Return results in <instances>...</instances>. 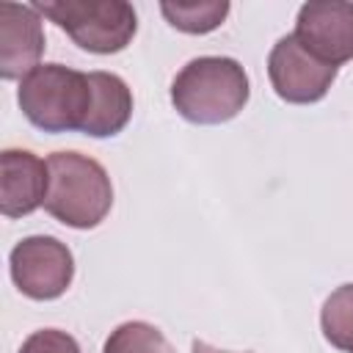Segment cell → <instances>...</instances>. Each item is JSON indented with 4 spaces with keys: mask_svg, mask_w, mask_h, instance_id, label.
<instances>
[{
    "mask_svg": "<svg viewBox=\"0 0 353 353\" xmlns=\"http://www.w3.org/2000/svg\"><path fill=\"white\" fill-rule=\"evenodd\" d=\"M248 102V74L234 58L201 55L171 83V105L190 124H223Z\"/></svg>",
    "mask_w": 353,
    "mask_h": 353,
    "instance_id": "cell-1",
    "label": "cell"
},
{
    "mask_svg": "<svg viewBox=\"0 0 353 353\" xmlns=\"http://www.w3.org/2000/svg\"><path fill=\"white\" fill-rule=\"evenodd\" d=\"M47 174L44 210L55 221L72 229H94L105 221L113 204V185L102 163L80 152H52Z\"/></svg>",
    "mask_w": 353,
    "mask_h": 353,
    "instance_id": "cell-2",
    "label": "cell"
},
{
    "mask_svg": "<svg viewBox=\"0 0 353 353\" xmlns=\"http://www.w3.org/2000/svg\"><path fill=\"white\" fill-rule=\"evenodd\" d=\"M25 119L44 132L83 130L91 110L88 74L63 63H41L22 77L17 91Z\"/></svg>",
    "mask_w": 353,
    "mask_h": 353,
    "instance_id": "cell-3",
    "label": "cell"
},
{
    "mask_svg": "<svg viewBox=\"0 0 353 353\" xmlns=\"http://www.w3.org/2000/svg\"><path fill=\"white\" fill-rule=\"evenodd\" d=\"M33 8L66 30L77 47L97 55L121 52L138 30L135 8L124 0H52L33 3Z\"/></svg>",
    "mask_w": 353,
    "mask_h": 353,
    "instance_id": "cell-4",
    "label": "cell"
},
{
    "mask_svg": "<svg viewBox=\"0 0 353 353\" xmlns=\"http://www.w3.org/2000/svg\"><path fill=\"white\" fill-rule=\"evenodd\" d=\"M8 262L17 290L33 301L61 298L74 276L72 251L58 237L50 234H33L19 240Z\"/></svg>",
    "mask_w": 353,
    "mask_h": 353,
    "instance_id": "cell-5",
    "label": "cell"
},
{
    "mask_svg": "<svg viewBox=\"0 0 353 353\" xmlns=\"http://www.w3.org/2000/svg\"><path fill=\"white\" fill-rule=\"evenodd\" d=\"M268 77L273 91L292 105H312L323 99L336 80V66L309 55L295 36H281L268 55Z\"/></svg>",
    "mask_w": 353,
    "mask_h": 353,
    "instance_id": "cell-6",
    "label": "cell"
},
{
    "mask_svg": "<svg viewBox=\"0 0 353 353\" xmlns=\"http://www.w3.org/2000/svg\"><path fill=\"white\" fill-rule=\"evenodd\" d=\"M295 41L323 63L339 69L353 58V3L314 0L298 8Z\"/></svg>",
    "mask_w": 353,
    "mask_h": 353,
    "instance_id": "cell-7",
    "label": "cell"
},
{
    "mask_svg": "<svg viewBox=\"0 0 353 353\" xmlns=\"http://www.w3.org/2000/svg\"><path fill=\"white\" fill-rule=\"evenodd\" d=\"M44 52L41 17L33 6H19L11 0L0 3V77L17 80L28 77Z\"/></svg>",
    "mask_w": 353,
    "mask_h": 353,
    "instance_id": "cell-8",
    "label": "cell"
},
{
    "mask_svg": "<svg viewBox=\"0 0 353 353\" xmlns=\"http://www.w3.org/2000/svg\"><path fill=\"white\" fill-rule=\"evenodd\" d=\"M47 160L25 149H6L0 154V212L22 218L39 210L47 199Z\"/></svg>",
    "mask_w": 353,
    "mask_h": 353,
    "instance_id": "cell-9",
    "label": "cell"
},
{
    "mask_svg": "<svg viewBox=\"0 0 353 353\" xmlns=\"http://www.w3.org/2000/svg\"><path fill=\"white\" fill-rule=\"evenodd\" d=\"M91 83V110L80 132L91 138H110L121 132L132 116V91L119 74L88 72Z\"/></svg>",
    "mask_w": 353,
    "mask_h": 353,
    "instance_id": "cell-10",
    "label": "cell"
},
{
    "mask_svg": "<svg viewBox=\"0 0 353 353\" xmlns=\"http://www.w3.org/2000/svg\"><path fill=\"white\" fill-rule=\"evenodd\" d=\"M320 328L334 347L353 353V281L336 287L325 298L320 312Z\"/></svg>",
    "mask_w": 353,
    "mask_h": 353,
    "instance_id": "cell-11",
    "label": "cell"
},
{
    "mask_svg": "<svg viewBox=\"0 0 353 353\" xmlns=\"http://www.w3.org/2000/svg\"><path fill=\"white\" fill-rule=\"evenodd\" d=\"M163 17L168 19L171 28L182 33H210L215 30L226 14L229 3L226 0H210V3H160Z\"/></svg>",
    "mask_w": 353,
    "mask_h": 353,
    "instance_id": "cell-12",
    "label": "cell"
},
{
    "mask_svg": "<svg viewBox=\"0 0 353 353\" xmlns=\"http://www.w3.org/2000/svg\"><path fill=\"white\" fill-rule=\"evenodd\" d=\"M102 353H174V347L154 325L132 320V323H121L116 331H110Z\"/></svg>",
    "mask_w": 353,
    "mask_h": 353,
    "instance_id": "cell-13",
    "label": "cell"
},
{
    "mask_svg": "<svg viewBox=\"0 0 353 353\" xmlns=\"http://www.w3.org/2000/svg\"><path fill=\"white\" fill-rule=\"evenodd\" d=\"M19 353H80V345L74 342L72 334L66 331H58V328H41V331H33Z\"/></svg>",
    "mask_w": 353,
    "mask_h": 353,
    "instance_id": "cell-14",
    "label": "cell"
},
{
    "mask_svg": "<svg viewBox=\"0 0 353 353\" xmlns=\"http://www.w3.org/2000/svg\"><path fill=\"white\" fill-rule=\"evenodd\" d=\"M190 350L193 353H232V350H218V347H212V345H207L201 339H193V347Z\"/></svg>",
    "mask_w": 353,
    "mask_h": 353,
    "instance_id": "cell-15",
    "label": "cell"
}]
</instances>
